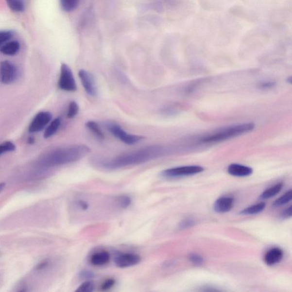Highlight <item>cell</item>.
<instances>
[{
    "label": "cell",
    "mask_w": 292,
    "mask_h": 292,
    "mask_svg": "<svg viewBox=\"0 0 292 292\" xmlns=\"http://www.w3.org/2000/svg\"><path fill=\"white\" fill-rule=\"evenodd\" d=\"M86 127L92 133L94 134L97 138L103 140L104 139V136L103 131L99 124L93 120L88 121L86 123Z\"/></svg>",
    "instance_id": "20"
},
{
    "label": "cell",
    "mask_w": 292,
    "mask_h": 292,
    "mask_svg": "<svg viewBox=\"0 0 292 292\" xmlns=\"http://www.w3.org/2000/svg\"><path fill=\"white\" fill-rule=\"evenodd\" d=\"M292 199V191L291 189L287 191L285 194L280 198L275 200L273 206L274 207H279V206L287 205V203L290 202Z\"/></svg>",
    "instance_id": "22"
},
{
    "label": "cell",
    "mask_w": 292,
    "mask_h": 292,
    "mask_svg": "<svg viewBox=\"0 0 292 292\" xmlns=\"http://www.w3.org/2000/svg\"><path fill=\"white\" fill-rule=\"evenodd\" d=\"M254 129L255 124L252 123L239 124L226 127L205 136L202 139V142L204 143L221 142L251 132Z\"/></svg>",
    "instance_id": "3"
},
{
    "label": "cell",
    "mask_w": 292,
    "mask_h": 292,
    "mask_svg": "<svg viewBox=\"0 0 292 292\" xmlns=\"http://www.w3.org/2000/svg\"><path fill=\"white\" fill-rule=\"evenodd\" d=\"M79 106L76 102L71 101L68 106L67 116L69 118H73L77 116L79 112Z\"/></svg>",
    "instance_id": "24"
},
{
    "label": "cell",
    "mask_w": 292,
    "mask_h": 292,
    "mask_svg": "<svg viewBox=\"0 0 292 292\" xmlns=\"http://www.w3.org/2000/svg\"><path fill=\"white\" fill-rule=\"evenodd\" d=\"M80 276L83 279H91L94 277V274L90 271H83L80 275Z\"/></svg>",
    "instance_id": "32"
},
{
    "label": "cell",
    "mask_w": 292,
    "mask_h": 292,
    "mask_svg": "<svg viewBox=\"0 0 292 292\" xmlns=\"http://www.w3.org/2000/svg\"><path fill=\"white\" fill-rule=\"evenodd\" d=\"M18 70L17 67L9 61L0 62V81L4 85H10L17 80Z\"/></svg>",
    "instance_id": "7"
},
{
    "label": "cell",
    "mask_w": 292,
    "mask_h": 292,
    "mask_svg": "<svg viewBox=\"0 0 292 292\" xmlns=\"http://www.w3.org/2000/svg\"><path fill=\"white\" fill-rule=\"evenodd\" d=\"M292 216V206L284 210L281 214V217L284 219L290 218Z\"/></svg>",
    "instance_id": "33"
},
{
    "label": "cell",
    "mask_w": 292,
    "mask_h": 292,
    "mask_svg": "<svg viewBox=\"0 0 292 292\" xmlns=\"http://www.w3.org/2000/svg\"><path fill=\"white\" fill-rule=\"evenodd\" d=\"M234 204V199L231 197H222L215 203V211L220 214L228 212L232 208Z\"/></svg>",
    "instance_id": "11"
},
{
    "label": "cell",
    "mask_w": 292,
    "mask_h": 292,
    "mask_svg": "<svg viewBox=\"0 0 292 292\" xmlns=\"http://www.w3.org/2000/svg\"><path fill=\"white\" fill-rule=\"evenodd\" d=\"M95 285L93 281H86L82 284L75 291L77 292H91L94 290Z\"/></svg>",
    "instance_id": "25"
},
{
    "label": "cell",
    "mask_w": 292,
    "mask_h": 292,
    "mask_svg": "<svg viewBox=\"0 0 292 292\" xmlns=\"http://www.w3.org/2000/svg\"><path fill=\"white\" fill-rule=\"evenodd\" d=\"M283 251L280 248H272L265 254L264 261L268 265L272 266L280 262L283 258Z\"/></svg>",
    "instance_id": "13"
},
{
    "label": "cell",
    "mask_w": 292,
    "mask_h": 292,
    "mask_svg": "<svg viewBox=\"0 0 292 292\" xmlns=\"http://www.w3.org/2000/svg\"><path fill=\"white\" fill-rule=\"evenodd\" d=\"M78 76L86 93L92 97H96L98 90L94 75L86 70L82 69L79 71Z\"/></svg>",
    "instance_id": "9"
},
{
    "label": "cell",
    "mask_w": 292,
    "mask_h": 292,
    "mask_svg": "<svg viewBox=\"0 0 292 292\" xmlns=\"http://www.w3.org/2000/svg\"><path fill=\"white\" fill-rule=\"evenodd\" d=\"M61 123V120L60 118H56L54 120H52L45 130L44 133V138L48 139L49 137L55 135V134L57 132L59 128H60Z\"/></svg>",
    "instance_id": "16"
},
{
    "label": "cell",
    "mask_w": 292,
    "mask_h": 292,
    "mask_svg": "<svg viewBox=\"0 0 292 292\" xmlns=\"http://www.w3.org/2000/svg\"><path fill=\"white\" fill-rule=\"evenodd\" d=\"M80 0H60L61 8L64 11L70 12L77 8Z\"/></svg>",
    "instance_id": "21"
},
{
    "label": "cell",
    "mask_w": 292,
    "mask_h": 292,
    "mask_svg": "<svg viewBox=\"0 0 292 292\" xmlns=\"http://www.w3.org/2000/svg\"><path fill=\"white\" fill-rule=\"evenodd\" d=\"M5 183H0V193H1V191H2V190L4 189L5 188Z\"/></svg>",
    "instance_id": "35"
},
{
    "label": "cell",
    "mask_w": 292,
    "mask_h": 292,
    "mask_svg": "<svg viewBox=\"0 0 292 292\" xmlns=\"http://www.w3.org/2000/svg\"><path fill=\"white\" fill-rule=\"evenodd\" d=\"M16 146L14 143L11 141H5V142L0 144V156L6 153L15 152Z\"/></svg>",
    "instance_id": "23"
},
{
    "label": "cell",
    "mask_w": 292,
    "mask_h": 292,
    "mask_svg": "<svg viewBox=\"0 0 292 292\" xmlns=\"http://www.w3.org/2000/svg\"><path fill=\"white\" fill-rule=\"evenodd\" d=\"M228 172L236 177H246L252 175L253 170L251 167L234 163L229 166Z\"/></svg>",
    "instance_id": "12"
},
{
    "label": "cell",
    "mask_w": 292,
    "mask_h": 292,
    "mask_svg": "<svg viewBox=\"0 0 292 292\" xmlns=\"http://www.w3.org/2000/svg\"><path fill=\"white\" fill-rule=\"evenodd\" d=\"M110 254L107 251H101L96 252L91 255L90 261L94 266H103L110 261Z\"/></svg>",
    "instance_id": "15"
},
{
    "label": "cell",
    "mask_w": 292,
    "mask_h": 292,
    "mask_svg": "<svg viewBox=\"0 0 292 292\" xmlns=\"http://www.w3.org/2000/svg\"><path fill=\"white\" fill-rule=\"evenodd\" d=\"M76 206L80 209L83 210V211H86L89 208L88 203L86 201H81V200L77 201Z\"/></svg>",
    "instance_id": "31"
},
{
    "label": "cell",
    "mask_w": 292,
    "mask_h": 292,
    "mask_svg": "<svg viewBox=\"0 0 292 292\" xmlns=\"http://www.w3.org/2000/svg\"><path fill=\"white\" fill-rule=\"evenodd\" d=\"M141 258L139 255L129 253L118 255L114 260L115 264L120 268L134 266L139 264Z\"/></svg>",
    "instance_id": "10"
},
{
    "label": "cell",
    "mask_w": 292,
    "mask_h": 292,
    "mask_svg": "<svg viewBox=\"0 0 292 292\" xmlns=\"http://www.w3.org/2000/svg\"><path fill=\"white\" fill-rule=\"evenodd\" d=\"M195 224L194 220L192 219H187L182 221L179 225V228L181 229H185L193 227Z\"/></svg>",
    "instance_id": "29"
},
{
    "label": "cell",
    "mask_w": 292,
    "mask_h": 292,
    "mask_svg": "<svg viewBox=\"0 0 292 292\" xmlns=\"http://www.w3.org/2000/svg\"><path fill=\"white\" fill-rule=\"evenodd\" d=\"M166 153V149L161 146H151L122 154L110 159L97 162L100 168L111 171L124 167L141 165L159 158Z\"/></svg>",
    "instance_id": "1"
},
{
    "label": "cell",
    "mask_w": 292,
    "mask_h": 292,
    "mask_svg": "<svg viewBox=\"0 0 292 292\" xmlns=\"http://www.w3.org/2000/svg\"><path fill=\"white\" fill-rule=\"evenodd\" d=\"M90 152L89 147L84 144L65 147L49 153L42 160V164L46 167L67 165L83 158Z\"/></svg>",
    "instance_id": "2"
},
{
    "label": "cell",
    "mask_w": 292,
    "mask_h": 292,
    "mask_svg": "<svg viewBox=\"0 0 292 292\" xmlns=\"http://www.w3.org/2000/svg\"><path fill=\"white\" fill-rule=\"evenodd\" d=\"M29 143L30 144H33L34 142V139L33 137H29Z\"/></svg>",
    "instance_id": "36"
},
{
    "label": "cell",
    "mask_w": 292,
    "mask_h": 292,
    "mask_svg": "<svg viewBox=\"0 0 292 292\" xmlns=\"http://www.w3.org/2000/svg\"><path fill=\"white\" fill-rule=\"evenodd\" d=\"M189 260L196 266H201L204 263V259L202 256L198 254H192L189 255Z\"/></svg>",
    "instance_id": "28"
},
{
    "label": "cell",
    "mask_w": 292,
    "mask_h": 292,
    "mask_svg": "<svg viewBox=\"0 0 292 292\" xmlns=\"http://www.w3.org/2000/svg\"><path fill=\"white\" fill-rule=\"evenodd\" d=\"M118 206L122 208H126L131 205V199L129 196H122L117 199Z\"/></svg>",
    "instance_id": "27"
},
{
    "label": "cell",
    "mask_w": 292,
    "mask_h": 292,
    "mask_svg": "<svg viewBox=\"0 0 292 292\" xmlns=\"http://www.w3.org/2000/svg\"><path fill=\"white\" fill-rule=\"evenodd\" d=\"M115 284H116V281L113 278H109V279L105 280L102 284L101 290L103 291L109 290L114 286Z\"/></svg>",
    "instance_id": "30"
},
{
    "label": "cell",
    "mask_w": 292,
    "mask_h": 292,
    "mask_svg": "<svg viewBox=\"0 0 292 292\" xmlns=\"http://www.w3.org/2000/svg\"><path fill=\"white\" fill-rule=\"evenodd\" d=\"M109 132L113 135L128 145H134L144 139V137L140 136L129 134L124 131L122 127L116 123L107 122L105 124Z\"/></svg>",
    "instance_id": "4"
},
{
    "label": "cell",
    "mask_w": 292,
    "mask_h": 292,
    "mask_svg": "<svg viewBox=\"0 0 292 292\" xmlns=\"http://www.w3.org/2000/svg\"><path fill=\"white\" fill-rule=\"evenodd\" d=\"M58 87L61 90L66 91L73 92L77 90V84L73 72L67 64H62L61 66Z\"/></svg>",
    "instance_id": "5"
},
{
    "label": "cell",
    "mask_w": 292,
    "mask_h": 292,
    "mask_svg": "<svg viewBox=\"0 0 292 292\" xmlns=\"http://www.w3.org/2000/svg\"><path fill=\"white\" fill-rule=\"evenodd\" d=\"M20 47V44L18 41L10 40L0 47V52L8 56H14L18 53Z\"/></svg>",
    "instance_id": "14"
},
{
    "label": "cell",
    "mask_w": 292,
    "mask_h": 292,
    "mask_svg": "<svg viewBox=\"0 0 292 292\" xmlns=\"http://www.w3.org/2000/svg\"><path fill=\"white\" fill-rule=\"evenodd\" d=\"M203 171L204 169L200 166L178 167L163 171L162 175L167 178H177L198 174Z\"/></svg>",
    "instance_id": "6"
},
{
    "label": "cell",
    "mask_w": 292,
    "mask_h": 292,
    "mask_svg": "<svg viewBox=\"0 0 292 292\" xmlns=\"http://www.w3.org/2000/svg\"><path fill=\"white\" fill-rule=\"evenodd\" d=\"M52 120V115L48 111H41L32 120L28 128L30 133L40 132L47 127Z\"/></svg>",
    "instance_id": "8"
},
{
    "label": "cell",
    "mask_w": 292,
    "mask_h": 292,
    "mask_svg": "<svg viewBox=\"0 0 292 292\" xmlns=\"http://www.w3.org/2000/svg\"><path fill=\"white\" fill-rule=\"evenodd\" d=\"M265 206L266 204L265 203H258L242 210L240 214L243 215H257L263 211Z\"/></svg>",
    "instance_id": "18"
},
{
    "label": "cell",
    "mask_w": 292,
    "mask_h": 292,
    "mask_svg": "<svg viewBox=\"0 0 292 292\" xmlns=\"http://www.w3.org/2000/svg\"><path fill=\"white\" fill-rule=\"evenodd\" d=\"M13 36L11 31H0V47L11 40Z\"/></svg>",
    "instance_id": "26"
},
{
    "label": "cell",
    "mask_w": 292,
    "mask_h": 292,
    "mask_svg": "<svg viewBox=\"0 0 292 292\" xmlns=\"http://www.w3.org/2000/svg\"><path fill=\"white\" fill-rule=\"evenodd\" d=\"M11 11L15 13H22L26 9L25 0H5Z\"/></svg>",
    "instance_id": "17"
},
{
    "label": "cell",
    "mask_w": 292,
    "mask_h": 292,
    "mask_svg": "<svg viewBox=\"0 0 292 292\" xmlns=\"http://www.w3.org/2000/svg\"><path fill=\"white\" fill-rule=\"evenodd\" d=\"M275 83L272 81L263 82L260 85V87L261 88H271L275 86Z\"/></svg>",
    "instance_id": "34"
},
{
    "label": "cell",
    "mask_w": 292,
    "mask_h": 292,
    "mask_svg": "<svg viewBox=\"0 0 292 292\" xmlns=\"http://www.w3.org/2000/svg\"><path fill=\"white\" fill-rule=\"evenodd\" d=\"M283 184L278 183L272 187V188L265 190L261 195L260 199L266 200L273 198L274 196L276 195L280 192L281 189H283Z\"/></svg>",
    "instance_id": "19"
}]
</instances>
